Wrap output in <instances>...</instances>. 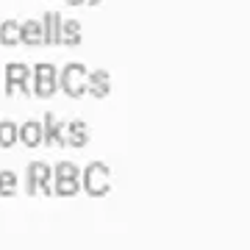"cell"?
I'll use <instances>...</instances> for the list:
<instances>
[{
    "instance_id": "obj_4",
    "label": "cell",
    "mask_w": 250,
    "mask_h": 250,
    "mask_svg": "<svg viewBox=\"0 0 250 250\" xmlns=\"http://www.w3.org/2000/svg\"><path fill=\"white\" fill-rule=\"evenodd\" d=\"M62 86H64L67 95H72V98L83 95V92H86V70H83L81 64H70L62 75Z\"/></svg>"
},
{
    "instance_id": "obj_5",
    "label": "cell",
    "mask_w": 250,
    "mask_h": 250,
    "mask_svg": "<svg viewBox=\"0 0 250 250\" xmlns=\"http://www.w3.org/2000/svg\"><path fill=\"white\" fill-rule=\"evenodd\" d=\"M89 142V125L83 120H70L67 123V145L70 147H83Z\"/></svg>"
},
{
    "instance_id": "obj_2",
    "label": "cell",
    "mask_w": 250,
    "mask_h": 250,
    "mask_svg": "<svg viewBox=\"0 0 250 250\" xmlns=\"http://www.w3.org/2000/svg\"><path fill=\"white\" fill-rule=\"evenodd\" d=\"M25 189L28 195H53V167L47 161H31L25 167Z\"/></svg>"
},
{
    "instance_id": "obj_15",
    "label": "cell",
    "mask_w": 250,
    "mask_h": 250,
    "mask_svg": "<svg viewBox=\"0 0 250 250\" xmlns=\"http://www.w3.org/2000/svg\"><path fill=\"white\" fill-rule=\"evenodd\" d=\"M3 36H6V42H11V39H14V25H6V28H3Z\"/></svg>"
},
{
    "instance_id": "obj_9",
    "label": "cell",
    "mask_w": 250,
    "mask_h": 250,
    "mask_svg": "<svg viewBox=\"0 0 250 250\" xmlns=\"http://www.w3.org/2000/svg\"><path fill=\"white\" fill-rule=\"evenodd\" d=\"M53 192H56V195H64V197L78 195V192H81V178H56Z\"/></svg>"
},
{
    "instance_id": "obj_6",
    "label": "cell",
    "mask_w": 250,
    "mask_h": 250,
    "mask_svg": "<svg viewBox=\"0 0 250 250\" xmlns=\"http://www.w3.org/2000/svg\"><path fill=\"white\" fill-rule=\"evenodd\" d=\"M20 142L25 145V147L42 145V123L39 120H25V123L20 125Z\"/></svg>"
},
{
    "instance_id": "obj_14",
    "label": "cell",
    "mask_w": 250,
    "mask_h": 250,
    "mask_svg": "<svg viewBox=\"0 0 250 250\" xmlns=\"http://www.w3.org/2000/svg\"><path fill=\"white\" fill-rule=\"evenodd\" d=\"M36 78H56V67L53 64H39L36 67Z\"/></svg>"
},
{
    "instance_id": "obj_12",
    "label": "cell",
    "mask_w": 250,
    "mask_h": 250,
    "mask_svg": "<svg viewBox=\"0 0 250 250\" xmlns=\"http://www.w3.org/2000/svg\"><path fill=\"white\" fill-rule=\"evenodd\" d=\"M17 172L11 170H0V195H14L17 192Z\"/></svg>"
},
{
    "instance_id": "obj_7",
    "label": "cell",
    "mask_w": 250,
    "mask_h": 250,
    "mask_svg": "<svg viewBox=\"0 0 250 250\" xmlns=\"http://www.w3.org/2000/svg\"><path fill=\"white\" fill-rule=\"evenodd\" d=\"M20 142V125L14 120H0V147H14Z\"/></svg>"
},
{
    "instance_id": "obj_16",
    "label": "cell",
    "mask_w": 250,
    "mask_h": 250,
    "mask_svg": "<svg viewBox=\"0 0 250 250\" xmlns=\"http://www.w3.org/2000/svg\"><path fill=\"white\" fill-rule=\"evenodd\" d=\"M20 89H22V92H31V83H28V78L20 81Z\"/></svg>"
},
{
    "instance_id": "obj_1",
    "label": "cell",
    "mask_w": 250,
    "mask_h": 250,
    "mask_svg": "<svg viewBox=\"0 0 250 250\" xmlns=\"http://www.w3.org/2000/svg\"><path fill=\"white\" fill-rule=\"evenodd\" d=\"M111 187V170L106 161H89L81 170V189H86L89 195H106Z\"/></svg>"
},
{
    "instance_id": "obj_11",
    "label": "cell",
    "mask_w": 250,
    "mask_h": 250,
    "mask_svg": "<svg viewBox=\"0 0 250 250\" xmlns=\"http://www.w3.org/2000/svg\"><path fill=\"white\" fill-rule=\"evenodd\" d=\"M6 75H9V83H6V92H14V83H20V81L28 78V67L25 64H9V70H6Z\"/></svg>"
},
{
    "instance_id": "obj_10",
    "label": "cell",
    "mask_w": 250,
    "mask_h": 250,
    "mask_svg": "<svg viewBox=\"0 0 250 250\" xmlns=\"http://www.w3.org/2000/svg\"><path fill=\"white\" fill-rule=\"evenodd\" d=\"M53 175L56 178H81V167L75 164V161H56L53 167Z\"/></svg>"
},
{
    "instance_id": "obj_3",
    "label": "cell",
    "mask_w": 250,
    "mask_h": 250,
    "mask_svg": "<svg viewBox=\"0 0 250 250\" xmlns=\"http://www.w3.org/2000/svg\"><path fill=\"white\" fill-rule=\"evenodd\" d=\"M42 145H50V147L67 145V123L59 120L53 111H47L42 120Z\"/></svg>"
},
{
    "instance_id": "obj_8",
    "label": "cell",
    "mask_w": 250,
    "mask_h": 250,
    "mask_svg": "<svg viewBox=\"0 0 250 250\" xmlns=\"http://www.w3.org/2000/svg\"><path fill=\"white\" fill-rule=\"evenodd\" d=\"M111 89V81H108L106 72H92V75H86V92H92V95H106V92Z\"/></svg>"
},
{
    "instance_id": "obj_13",
    "label": "cell",
    "mask_w": 250,
    "mask_h": 250,
    "mask_svg": "<svg viewBox=\"0 0 250 250\" xmlns=\"http://www.w3.org/2000/svg\"><path fill=\"white\" fill-rule=\"evenodd\" d=\"M56 86H59V83H56V78H36L31 89H34L36 95L47 98V95H53V92H56Z\"/></svg>"
}]
</instances>
